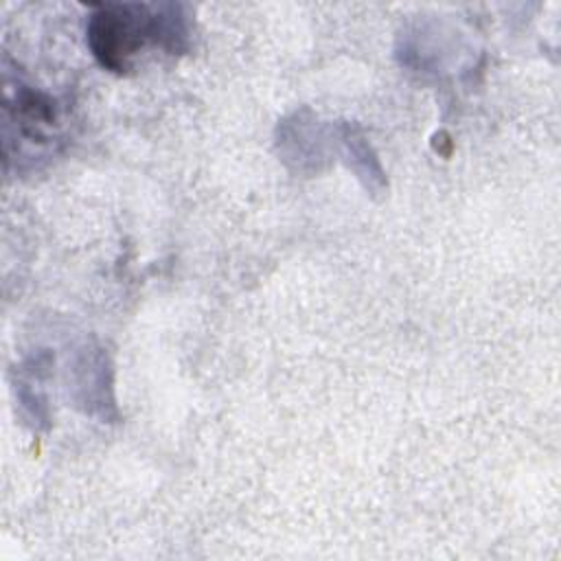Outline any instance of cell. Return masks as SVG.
Returning <instances> with one entry per match:
<instances>
[{
  "label": "cell",
  "mask_w": 561,
  "mask_h": 561,
  "mask_svg": "<svg viewBox=\"0 0 561 561\" xmlns=\"http://www.w3.org/2000/svg\"><path fill=\"white\" fill-rule=\"evenodd\" d=\"M186 39V22L178 4H112L92 15L90 44L103 66L123 72L129 59L145 46L180 50Z\"/></svg>",
  "instance_id": "1"
}]
</instances>
